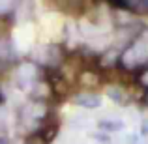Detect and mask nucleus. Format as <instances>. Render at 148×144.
<instances>
[{
	"label": "nucleus",
	"instance_id": "obj_7",
	"mask_svg": "<svg viewBox=\"0 0 148 144\" xmlns=\"http://www.w3.org/2000/svg\"><path fill=\"white\" fill-rule=\"evenodd\" d=\"M79 83L83 84V86H86V88H94V86L99 84V75L94 73V71H84V73L79 75Z\"/></svg>",
	"mask_w": 148,
	"mask_h": 144
},
{
	"label": "nucleus",
	"instance_id": "obj_4",
	"mask_svg": "<svg viewBox=\"0 0 148 144\" xmlns=\"http://www.w3.org/2000/svg\"><path fill=\"white\" fill-rule=\"evenodd\" d=\"M13 60H15V53L13 47H11V41L8 38H2L0 40V71L8 69Z\"/></svg>",
	"mask_w": 148,
	"mask_h": 144
},
{
	"label": "nucleus",
	"instance_id": "obj_9",
	"mask_svg": "<svg viewBox=\"0 0 148 144\" xmlns=\"http://www.w3.org/2000/svg\"><path fill=\"white\" fill-rule=\"evenodd\" d=\"M141 135H145V137L148 139V120H145L141 126Z\"/></svg>",
	"mask_w": 148,
	"mask_h": 144
},
{
	"label": "nucleus",
	"instance_id": "obj_10",
	"mask_svg": "<svg viewBox=\"0 0 148 144\" xmlns=\"http://www.w3.org/2000/svg\"><path fill=\"white\" fill-rule=\"evenodd\" d=\"M141 84H143V86H148V69L141 75Z\"/></svg>",
	"mask_w": 148,
	"mask_h": 144
},
{
	"label": "nucleus",
	"instance_id": "obj_3",
	"mask_svg": "<svg viewBox=\"0 0 148 144\" xmlns=\"http://www.w3.org/2000/svg\"><path fill=\"white\" fill-rule=\"evenodd\" d=\"M71 103L77 105V107H83V109H98L101 105V97L94 92L86 90V92H79L77 96L71 97Z\"/></svg>",
	"mask_w": 148,
	"mask_h": 144
},
{
	"label": "nucleus",
	"instance_id": "obj_8",
	"mask_svg": "<svg viewBox=\"0 0 148 144\" xmlns=\"http://www.w3.org/2000/svg\"><path fill=\"white\" fill-rule=\"evenodd\" d=\"M92 137H94L96 142H103V144H109V142H111V139H109L107 133H94Z\"/></svg>",
	"mask_w": 148,
	"mask_h": 144
},
{
	"label": "nucleus",
	"instance_id": "obj_5",
	"mask_svg": "<svg viewBox=\"0 0 148 144\" xmlns=\"http://www.w3.org/2000/svg\"><path fill=\"white\" fill-rule=\"evenodd\" d=\"M105 94L109 96V99H112L116 105H127L131 101V94H127L122 86H116V84H111V86L105 88Z\"/></svg>",
	"mask_w": 148,
	"mask_h": 144
},
{
	"label": "nucleus",
	"instance_id": "obj_6",
	"mask_svg": "<svg viewBox=\"0 0 148 144\" xmlns=\"http://www.w3.org/2000/svg\"><path fill=\"white\" fill-rule=\"evenodd\" d=\"M98 129L103 131V133H116V131L124 129V122L122 120H99Z\"/></svg>",
	"mask_w": 148,
	"mask_h": 144
},
{
	"label": "nucleus",
	"instance_id": "obj_2",
	"mask_svg": "<svg viewBox=\"0 0 148 144\" xmlns=\"http://www.w3.org/2000/svg\"><path fill=\"white\" fill-rule=\"evenodd\" d=\"M38 58H40L41 66L54 68V66H60L64 62V51H62V47H58V45H45L38 53Z\"/></svg>",
	"mask_w": 148,
	"mask_h": 144
},
{
	"label": "nucleus",
	"instance_id": "obj_1",
	"mask_svg": "<svg viewBox=\"0 0 148 144\" xmlns=\"http://www.w3.org/2000/svg\"><path fill=\"white\" fill-rule=\"evenodd\" d=\"M148 58V40L145 36L135 38V41L124 51L120 64H124L126 68H135L139 64H145Z\"/></svg>",
	"mask_w": 148,
	"mask_h": 144
}]
</instances>
